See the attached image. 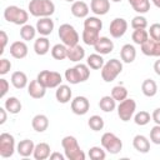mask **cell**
<instances>
[{
	"mask_svg": "<svg viewBox=\"0 0 160 160\" xmlns=\"http://www.w3.org/2000/svg\"><path fill=\"white\" fill-rule=\"evenodd\" d=\"M61 146L64 149V154L69 160H85V152L81 150L75 136L68 135L62 138Z\"/></svg>",
	"mask_w": 160,
	"mask_h": 160,
	"instance_id": "obj_1",
	"label": "cell"
},
{
	"mask_svg": "<svg viewBox=\"0 0 160 160\" xmlns=\"http://www.w3.org/2000/svg\"><path fill=\"white\" fill-rule=\"evenodd\" d=\"M28 10L35 18H49L55 12V4L51 0H30Z\"/></svg>",
	"mask_w": 160,
	"mask_h": 160,
	"instance_id": "obj_2",
	"label": "cell"
},
{
	"mask_svg": "<svg viewBox=\"0 0 160 160\" xmlns=\"http://www.w3.org/2000/svg\"><path fill=\"white\" fill-rule=\"evenodd\" d=\"M90 76V68L88 64H78L72 68H69L65 70V80L72 85L84 82Z\"/></svg>",
	"mask_w": 160,
	"mask_h": 160,
	"instance_id": "obj_3",
	"label": "cell"
},
{
	"mask_svg": "<svg viewBox=\"0 0 160 160\" xmlns=\"http://www.w3.org/2000/svg\"><path fill=\"white\" fill-rule=\"evenodd\" d=\"M4 19L8 22L22 26L29 20V12L16 5H10V6H6L4 10Z\"/></svg>",
	"mask_w": 160,
	"mask_h": 160,
	"instance_id": "obj_4",
	"label": "cell"
},
{
	"mask_svg": "<svg viewBox=\"0 0 160 160\" xmlns=\"http://www.w3.org/2000/svg\"><path fill=\"white\" fill-rule=\"evenodd\" d=\"M122 71V62L118 59H110L106 61L101 69V78L105 82L114 81L118 75Z\"/></svg>",
	"mask_w": 160,
	"mask_h": 160,
	"instance_id": "obj_5",
	"label": "cell"
},
{
	"mask_svg": "<svg viewBox=\"0 0 160 160\" xmlns=\"http://www.w3.org/2000/svg\"><path fill=\"white\" fill-rule=\"evenodd\" d=\"M58 35H59L61 42L64 45H66L68 48L79 44V34L75 30V28L70 24H61L59 26Z\"/></svg>",
	"mask_w": 160,
	"mask_h": 160,
	"instance_id": "obj_6",
	"label": "cell"
},
{
	"mask_svg": "<svg viewBox=\"0 0 160 160\" xmlns=\"http://www.w3.org/2000/svg\"><path fill=\"white\" fill-rule=\"evenodd\" d=\"M36 79L46 88V89H54L58 88L59 85H61L62 81V76L60 75V72L58 71H51V70H42L38 74Z\"/></svg>",
	"mask_w": 160,
	"mask_h": 160,
	"instance_id": "obj_7",
	"label": "cell"
},
{
	"mask_svg": "<svg viewBox=\"0 0 160 160\" xmlns=\"http://www.w3.org/2000/svg\"><path fill=\"white\" fill-rule=\"evenodd\" d=\"M101 146L110 154H118L122 149V141L114 132H104L101 136Z\"/></svg>",
	"mask_w": 160,
	"mask_h": 160,
	"instance_id": "obj_8",
	"label": "cell"
},
{
	"mask_svg": "<svg viewBox=\"0 0 160 160\" xmlns=\"http://www.w3.org/2000/svg\"><path fill=\"white\" fill-rule=\"evenodd\" d=\"M135 110H136V102L134 99H125L122 101L119 102L118 105V116L120 118L121 121L126 122L129 121L134 114H135Z\"/></svg>",
	"mask_w": 160,
	"mask_h": 160,
	"instance_id": "obj_9",
	"label": "cell"
},
{
	"mask_svg": "<svg viewBox=\"0 0 160 160\" xmlns=\"http://www.w3.org/2000/svg\"><path fill=\"white\" fill-rule=\"evenodd\" d=\"M15 151V139L9 132H2L0 135V156L10 158Z\"/></svg>",
	"mask_w": 160,
	"mask_h": 160,
	"instance_id": "obj_10",
	"label": "cell"
},
{
	"mask_svg": "<svg viewBox=\"0 0 160 160\" xmlns=\"http://www.w3.org/2000/svg\"><path fill=\"white\" fill-rule=\"evenodd\" d=\"M128 30V21L122 18H115L109 26V32L114 39H120Z\"/></svg>",
	"mask_w": 160,
	"mask_h": 160,
	"instance_id": "obj_11",
	"label": "cell"
},
{
	"mask_svg": "<svg viewBox=\"0 0 160 160\" xmlns=\"http://www.w3.org/2000/svg\"><path fill=\"white\" fill-rule=\"evenodd\" d=\"M70 108L75 115H85L90 109V101L85 96H75L71 100Z\"/></svg>",
	"mask_w": 160,
	"mask_h": 160,
	"instance_id": "obj_12",
	"label": "cell"
},
{
	"mask_svg": "<svg viewBox=\"0 0 160 160\" xmlns=\"http://www.w3.org/2000/svg\"><path fill=\"white\" fill-rule=\"evenodd\" d=\"M141 46V52L146 56H156L160 58V41H156L149 38Z\"/></svg>",
	"mask_w": 160,
	"mask_h": 160,
	"instance_id": "obj_13",
	"label": "cell"
},
{
	"mask_svg": "<svg viewBox=\"0 0 160 160\" xmlns=\"http://www.w3.org/2000/svg\"><path fill=\"white\" fill-rule=\"evenodd\" d=\"M28 94L32 99H41L46 94V88L38 79H35V80L30 81V84L28 85Z\"/></svg>",
	"mask_w": 160,
	"mask_h": 160,
	"instance_id": "obj_14",
	"label": "cell"
},
{
	"mask_svg": "<svg viewBox=\"0 0 160 160\" xmlns=\"http://www.w3.org/2000/svg\"><path fill=\"white\" fill-rule=\"evenodd\" d=\"M36 30L41 36H48L54 30V21L51 18H39L36 21Z\"/></svg>",
	"mask_w": 160,
	"mask_h": 160,
	"instance_id": "obj_15",
	"label": "cell"
},
{
	"mask_svg": "<svg viewBox=\"0 0 160 160\" xmlns=\"http://www.w3.org/2000/svg\"><path fill=\"white\" fill-rule=\"evenodd\" d=\"M94 49L98 54L106 55V54H110L114 50V42H112V40H110L106 36H100L98 42L94 45Z\"/></svg>",
	"mask_w": 160,
	"mask_h": 160,
	"instance_id": "obj_16",
	"label": "cell"
},
{
	"mask_svg": "<svg viewBox=\"0 0 160 160\" xmlns=\"http://www.w3.org/2000/svg\"><path fill=\"white\" fill-rule=\"evenodd\" d=\"M10 55L15 59H24L28 55V45L25 41H14L10 45Z\"/></svg>",
	"mask_w": 160,
	"mask_h": 160,
	"instance_id": "obj_17",
	"label": "cell"
},
{
	"mask_svg": "<svg viewBox=\"0 0 160 160\" xmlns=\"http://www.w3.org/2000/svg\"><path fill=\"white\" fill-rule=\"evenodd\" d=\"M34 149H35V144H34V141L30 140V139H24V140H21V141L18 144V146H16L18 154H19L20 156H22V158H28V156L32 155V154H34Z\"/></svg>",
	"mask_w": 160,
	"mask_h": 160,
	"instance_id": "obj_18",
	"label": "cell"
},
{
	"mask_svg": "<svg viewBox=\"0 0 160 160\" xmlns=\"http://www.w3.org/2000/svg\"><path fill=\"white\" fill-rule=\"evenodd\" d=\"M71 14L75 16V18H88L89 15V6L85 1H81V0H76L72 2L71 5Z\"/></svg>",
	"mask_w": 160,
	"mask_h": 160,
	"instance_id": "obj_19",
	"label": "cell"
},
{
	"mask_svg": "<svg viewBox=\"0 0 160 160\" xmlns=\"http://www.w3.org/2000/svg\"><path fill=\"white\" fill-rule=\"evenodd\" d=\"M90 10L95 15H105L110 10V1L109 0H91Z\"/></svg>",
	"mask_w": 160,
	"mask_h": 160,
	"instance_id": "obj_20",
	"label": "cell"
},
{
	"mask_svg": "<svg viewBox=\"0 0 160 160\" xmlns=\"http://www.w3.org/2000/svg\"><path fill=\"white\" fill-rule=\"evenodd\" d=\"M132 146L135 150H138L139 152H142V154H146L149 150H150V141L146 136L144 135H135L134 139H132Z\"/></svg>",
	"mask_w": 160,
	"mask_h": 160,
	"instance_id": "obj_21",
	"label": "cell"
},
{
	"mask_svg": "<svg viewBox=\"0 0 160 160\" xmlns=\"http://www.w3.org/2000/svg\"><path fill=\"white\" fill-rule=\"evenodd\" d=\"M71 96H72V92H71V89L70 86L68 85H59L56 88V91H55V98L56 100L60 102V104H66L71 100Z\"/></svg>",
	"mask_w": 160,
	"mask_h": 160,
	"instance_id": "obj_22",
	"label": "cell"
},
{
	"mask_svg": "<svg viewBox=\"0 0 160 160\" xmlns=\"http://www.w3.org/2000/svg\"><path fill=\"white\" fill-rule=\"evenodd\" d=\"M31 126L38 132H44L49 128V119L44 114H38L31 120Z\"/></svg>",
	"mask_w": 160,
	"mask_h": 160,
	"instance_id": "obj_23",
	"label": "cell"
},
{
	"mask_svg": "<svg viewBox=\"0 0 160 160\" xmlns=\"http://www.w3.org/2000/svg\"><path fill=\"white\" fill-rule=\"evenodd\" d=\"M50 50V41L46 36H40L34 42V51L36 55H46Z\"/></svg>",
	"mask_w": 160,
	"mask_h": 160,
	"instance_id": "obj_24",
	"label": "cell"
},
{
	"mask_svg": "<svg viewBox=\"0 0 160 160\" xmlns=\"http://www.w3.org/2000/svg\"><path fill=\"white\" fill-rule=\"evenodd\" d=\"M120 58H121V60L124 62L131 64L135 60V58H136V49H135V46L131 45V44L122 45V48L120 50Z\"/></svg>",
	"mask_w": 160,
	"mask_h": 160,
	"instance_id": "obj_25",
	"label": "cell"
},
{
	"mask_svg": "<svg viewBox=\"0 0 160 160\" xmlns=\"http://www.w3.org/2000/svg\"><path fill=\"white\" fill-rule=\"evenodd\" d=\"M50 145L48 142H39L35 145V149H34V154L32 156L36 159V160H45L48 158H50Z\"/></svg>",
	"mask_w": 160,
	"mask_h": 160,
	"instance_id": "obj_26",
	"label": "cell"
},
{
	"mask_svg": "<svg viewBox=\"0 0 160 160\" xmlns=\"http://www.w3.org/2000/svg\"><path fill=\"white\" fill-rule=\"evenodd\" d=\"M85 58V50L79 44L68 48V59L72 62H78Z\"/></svg>",
	"mask_w": 160,
	"mask_h": 160,
	"instance_id": "obj_27",
	"label": "cell"
},
{
	"mask_svg": "<svg viewBox=\"0 0 160 160\" xmlns=\"http://www.w3.org/2000/svg\"><path fill=\"white\" fill-rule=\"evenodd\" d=\"M11 84L15 89H24L28 86V76L22 71H15L11 74Z\"/></svg>",
	"mask_w": 160,
	"mask_h": 160,
	"instance_id": "obj_28",
	"label": "cell"
},
{
	"mask_svg": "<svg viewBox=\"0 0 160 160\" xmlns=\"http://www.w3.org/2000/svg\"><path fill=\"white\" fill-rule=\"evenodd\" d=\"M141 91L145 96L148 98H152L156 95L158 92V85L152 79H145L141 84Z\"/></svg>",
	"mask_w": 160,
	"mask_h": 160,
	"instance_id": "obj_29",
	"label": "cell"
},
{
	"mask_svg": "<svg viewBox=\"0 0 160 160\" xmlns=\"http://www.w3.org/2000/svg\"><path fill=\"white\" fill-rule=\"evenodd\" d=\"M99 32L98 30H92V29H85L84 28V31H82V41L89 45V46H94L98 40H99Z\"/></svg>",
	"mask_w": 160,
	"mask_h": 160,
	"instance_id": "obj_30",
	"label": "cell"
},
{
	"mask_svg": "<svg viewBox=\"0 0 160 160\" xmlns=\"http://www.w3.org/2000/svg\"><path fill=\"white\" fill-rule=\"evenodd\" d=\"M86 64H88V66H89L90 69H94V70H99V69H100V70H101L102 66H104V64H105V61H104L101 54L95 52V54H90V55L88 56Z\"/></svg>",
	"mask_w": 160,
	"mask_h": 160,
	"instance_id": "obj_31",
	"label": "cell"
},
{
	"mask_svg": "<svg viewBox=\"0 0 160 160\" xmlns=\"http://www.w3.org/2000/svg\"><path fill=\"white\" fill-rule=\"evenodd\" d=\"M99 108L104 111V112H111L112 110H115L116 108V100L110 96V95H105L100 99L99 101Z\"/></svg>",
	"mask_w": 160,
	"mask_h": 160,
	"instance_id": "obj_32",
	"label": "cell"
},
{
	"mask_svg": "<svg viewBox=\"0 0 160 160\" xmlns=\"http://www.w3.org/2000/svg\"><path fill=\"white\" fill-rule=\"evenodd\" d=\"M4 108L8 110V112L10 114H19L21 111V102L18 98L15 96H10L5 100Z\"/></svg>",
	"mask_w": 160,
	"mask_h": 160,
	"instance_id": "obj_33",
	"label": "cell"
},
{
	"mask_svg": "<svg viewBox=\"0 0 160 160\" xmlns=\"http://www.w3.org/2000/svg\"><path fill=\"white\" fill-rule=\"evenodd\" d=\"M51 56L55 60L68 59V46L64 44H55L51 48Z\"/></svg>",
	"mask_w": 160,
	"mask_h": 160,
	"instance_id": "obj_34",
	"label": "cell"
},
{
	"mask_svg": "<svg viewBox=\"0 0 160 160\" xmlns=\"http://www.w3.org/2000/svg\"><path fill=\"white\" fill-rule=\"evenodd\" d=\"M129 4L139 14H145L150 10V1L149 0H129Z\"/></svg>",
	"mask_w": 160,
	"mask_h": 160,
	"instance_id": "obj_35",
	"label": "cell"
},
{
	"mask_svg": "<svg viewBox=\"0 0 160 160\" xmlns=\"http://www.w3.org/2000/svg\"><path fill=\"white\" fill-rule=\"evenodd\" d=\"M36 32H38L36 28H34V26L30 25V24H25V25H22L21 29H20V38H21L24 41H30V40H32V39L35 38Z\"/></svg>",
	"mask_w": 160,
	"mask_h": 160,
	"instance_id": "obj_36",
	"label": "cell"
},
{
	"mask_svg": "<svg viewBox=\"0 0 160 160\" xmlns=\"http://www.w3.org/2000/svg\"><path fill=\"white\" fill-rule=\"evenodd\" d=\"M84 28L100 31L102 29V21L99 18H96V16H88L84 20Z\"/></svg>",
	"mask_w": 160,
	"mask_h": 160,
	"instance_id": "obj_37",
	"label": "cell"
},
{
	"mask_svg": "<svg viewBox=\"0 0 160 160\" xmlns=\"http://www.w3.org/2000/svg\"><path fill=\"white\" fill-rule=\"evenodd\" d=\"M88 125H89V128H90L91 130H94V131H100V130L104 129L105 122H104V119H102L101 116H99V115H92V116L89 118Z\"/></svg>",
	"mask_w": 160,
	"mask_h": 160,
	"instance_id": "obj_38",
	"label": "cell"
},
{
	"mask_svg": "<svg viewBox=\"0 0 160 160\" xmlns=\"http://www.w3.org/2000/svg\"><path fill=\"white\" fill-rule=\"evenodd\" d=\"M132 41L138 45H142L148 39H149V32L145 30V29H135L132 35Z\"/></svg>",
	"mask_w": 160,
	"mask_h": 160,
	"instance_id": "obj_39",
	"label": "cell"
},
{
	"mask_svg": "<svg viewBox=\"0 0 160 160\" xmlns=\"http://www.w3.org/2000/svg\"><path fill=\"white\" fill-rule=\"evenodd\" d=\"M111 96L116 100V101H122L128 98V89L122 85H116L111 89Z\"/></svg>",
	"mask_w": 160,
	"mask_h": 160,
	"instance_id": "obj_40",
	"label": "cell"
},
{
	"mask_svg": "<svg viewBox=\"0 0 160 160\" xmlns=\"http://www.w3.org/2000/svg\"><path fill=\"white\" fill-rule=\"evenodd\" d=\"M150 120H151V116H150V114H149L148 111H145V110H141V111L136 112L135 116H134L135 124H136V125H140V126L148 125V124L150 122Z\"/></svg>",
	"mask_w": 160,
	"mask_h": 160,
	"instance_id": "obj_41",
	"label": "cell"
},
{
	"mask_svg": "<svg viewBox=\"0 0 160 160\" xmlns=\"http://www.w3.org/2000/svg\"><path fill=\"white\" fill-rule=\"evenodd\" d=\"M89 158L91 160H104L106 158L105 150H102L100 146H92L89 150Z\"/></svg>",
	"mask_w": 160,
	"mask_h": 160,
	"instance_id": "obj_42",
	"label": "cell"
},
{
	"mask_svg": "<svg viewBox=\"0 0 160 160\" xmlns=\"http://www.w3.org/2000/svg\"><path fill=\"white\" fill-rule=\"evenodd\" d=\"M148 26V20L142 15H136L131 20V28L135 29H146Z\"/></svg>",
	"mask_w": 160,
	"mask_h": 160,
	"instance_id": "obj_43",
	"label": "cell"
},
{
	"mask_svg": "<svg viewBox=\"0 0 160 160\" xmlns=\"http://www.w3.org/2000/svg\"><path fill=\"white\" fill-rule=\"evenodd\" d=\"M149 36L156 41H160V24L159 22H155L152 25H150L149 28Z\"/></svg>",
	"mask_w": 160,
	"mask_h": 160,
	"instance_id": "obj_44",
	"label": "cell"
},
{
	"mask_svg": "<svg viewBox=\"0 0 160 160\" xmlns=\"http://www.w3.org/2000/svg\"><path fill=\"white\" fill-rule=\"evenodd\" d=\"M150 141L156 144V145H160V125H155L151 128L150 130Z\"/></svg>",
	"mask_w": 160,
	"mask_h": 160,
	"instance_id": "obj_45",
	"label": "cell"
},
{
	"mask_svg": "<svg viewBox=\"0 0 160 160\" xmlns=\"http://www.w3.org/2000/svg\"><path fill=\"white\" fill-rule=\"evenodd\" d=\"M10 69H11V62H10L8 59L2 58V59L0 60V75L8 74Z\"/></svg>",
	"mask_w": 160,
	"mask_h": 160,
	"instance_id": "obj_46",
	"label": "cell"
},
{
	"mask_svg": "<svg viewBox=\"0 0 160 160\" xmlns=\"http://www.w3.org/2000/svg\"><path fill=\"white\" fill-rule=\"evenodd\" d=\"M9 88H10L9 81H8L6 79L1 78V79H0V98H1V99L6 95V92L9 91Z\"/></svg>",
	"mask_w": 160,
	"mask_h": 160,
	"instance_id": "obj_47",
	"label": "cell"
},
{
	"mask_svg": "<svg viewBox=\"0 0 160 160\" xmlns=\"http://www.w3.org/2000/svg\"><path fill=\"white\" fill-rule=\"evenodd\" d=\"M8 40H9L8 34H6L4 30H1V31H0V41H1V50H0V54L4 52V49H5L6 44H8Z\"/></svg>",
	"mask_w": 160,
	"mask_h": 160,
	"instance_id": "obj_48",
	"label": "cell"
},
{
	"mask_svg": "<svg viewBox=\"0 0 160 160\" xmlns=\"http://www.w3.org/2000/svg\"><path fill=\"white\" fill-rule=\"evenodd\" d=\"M151 119L154 120V122H155V124L160 125V108H158V109H155V110L152 111Z\"/></svg>",
	"mask_w": 160,
	"mask_h": 160,
	"instance_id": "obj_49",
	"label": "cell"
},
{
	"mask_svg": "<svg viewBox=\"0 0 160 160\" xmlns=\"http://www.w3.org/2000/svg\"><path fill=\"white\" fill-rule=\"evenodd\" d=\"M66 156L60 154V152H51L50 154V160H64Z\"/></svg>",
	"mask_w": 160,
	"mask_h": 160,
	"instance_id": "obj_50",
	"label": "cell"
},
{
	"mask_svg": "<svg viewBox=\"0 0 160 160\" xmlns=\"http://www.w3.org/2000/svg\"><path fill=\"white\" fill-rule=\"evenodd\" d=\"M6 109L5 108H0V116H1V119H0V125H2L5 121H6Z\"/></svg>",
	"mask_w": 160,
	"mask_h": 160,
	"instance_id": "obj_51",
	"label": "cell"
},
{
	"mask_svg": "<svg viewBox=\"0 0 160 160\" xmlns=\"http://www.w3.org/2000/svg\"><path fill=\"white\" fill-rule=\"evenodd\" d=\"M154 71L156 72V75L160 76V59L154 62Z\"/></svg>",
	"mask_w": 160,
	"mask_h": 160,
	"instance_id": "obj_52",
	"label": "cell"
},
{
	"mask_svg": "<svg viewBox=\"0 0 160 160\" xmlns=\"http://www.w3.org/2000/svg\"><path fill=\"white\" fill-rule=\"evenodd\" d=\"M151 1H152V4H154L156 8L160 9V0H151Z\"/></svg>",
	"mask_w": 160,
	"mask_h": 160,
	"instance_id": "obj_53",
	"label": "cell"
},
{
	"mask_svg": "<svg viewBox=\"0 0 160 160\" xmlns=\"http://www.w3.org/2000/svg\"><path fill=\"white\" fill-rule=\"evenodd\" d=\"M111 1H114V2H120L121 0H111Z\"/></svg>",
	"mask_w": 160,
	"mask_h": 160,
	"instance_id": "obj_54",
	"label": "cell"
},
{
	"mask_svg": "<svg viewBox=\"0 0 160 160\" xmlns=\"http://www.w3.org/2000/svg\"><path fill=\"white\" fill-rule=\"evenodd\" d=\"M65 1H69V2H74V1H76V0H65Z\"/></svg>",
	"mask_w": 160,
	"mask_h": 160,
	"instance_id": "obj_55",
	"label": "cell"
}]
</instances>
